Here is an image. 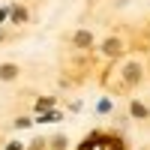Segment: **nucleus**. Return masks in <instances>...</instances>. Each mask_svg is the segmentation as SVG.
<instances>
[{"label":"nucleus","instance_id":"1a4fd4ad","mask_svg":"<svg viewBox=\"0 0 150 150\" xmlns=\"http://www.w3.org/2000/svg\"><path fill=\"white\" fill-rule=\"evenodd\" d=\"M9 150H21V147H18V144H9Z\"/></svg>","mask_w":150,"mask_h":150},{"label":"nucleus","instance_id":"20e7f679","mask_svg":"<svg viewBox=\"0 0 150 150\" xmlns=\"http://www.w3.org/2000/svg\"><path fill=\"white\" fill-rule=\"evenodd\" d=\"M24 18H27V9H24V6H15V9H12V21H24Z\"/></svg>","mask_w":150,"mask_h":150},{"label":"nucleus","instance_id":"423d86ee","mask_svg":"<svg viewBox=\"0 0 150 150\" xmlns=\"http://www.w3.org/2000/svg\"><path fill=\"white\" fill-rule=\"evenodd\" d=\"M132 114H135V117H147V108H144L141 102H132Z\"/></svg>","mask_w":150,"mask_h":150},{"label":"nucleus","instance_id":"7ed1b4c3","mask_svg":"<svg viewBox=\"0 0 150 150\" xmlns=\"http://www.w3.org/2000/svg\"><path fill=\"white\" fill-rule=\"evenodd\" d=\"M75 45H90V33H87V30L75 33Z\"/></svg>","mask_w":150,"mask_h":150},{"label":"nucleus","instance_id":"39448f33","mask_svg":"<svg viewBox=\"0 0 150 150\" xmlns=\"http://www.w3.org/2000/svg\"><path fill=\"white\" fill-rule=\"evenodd\" d=\"M117 51H120V42L117 39H108L105 42V54H117Z\"/></svg>","mask_w":150,"mask_h":150},{"label":"nucleus","instance_id":"0eeeda50","mask_svg":"<svg viewBox=\"0 0 150 150\" xmlns=\"http://www.w3.org/2000/svg\"><path fill=\"white\" fill-rule=\"evenodd\" d=\"M84 150H117V144H87Z\"/></svg>","mask_w":150,"mask_h":150},{"label":"nucleus","instance_id":"f257e3e1","mask_svg":"<svg viewBox=\"0 0 150 150\" xmlns=\"http://www.w3.org/2000/svg\"><path fill=\"white\" fill-rule=\"evenodd\" d=\"M15 75H18L15 63H3V66H0V78H3V81H15Z\"/></svg>","mask_w":150,"mask_h":150},{"label":"nucleus","instance_id":"f03ea898","mask_svg":"<svg viewBox=\"0 0 150 150\" xmlns=\"http://www.w3.org/2000/svg\"><path fill=\"white\" fill-rule=\"evenodd\" d=\"M138 75H141V69L135 66V63H129V66H126V81H138Z\"/></svg>","mask_w":150,"mask_h":150},{"label":"nucleus","instance_id":"6e6552de","mask_svg":"<svg viewBox=\"0 0 150 150\" xmlns=\"http://www.w3.org/2000/svg\"><path fill=\"white\" fill-rule=\"evenodd\" d=\"M51 147H54V150H63V147H66V138H63V135H57V138L51 141Z\"/></svg>","mask_w":150,"mask_h":150}]
</instances>
